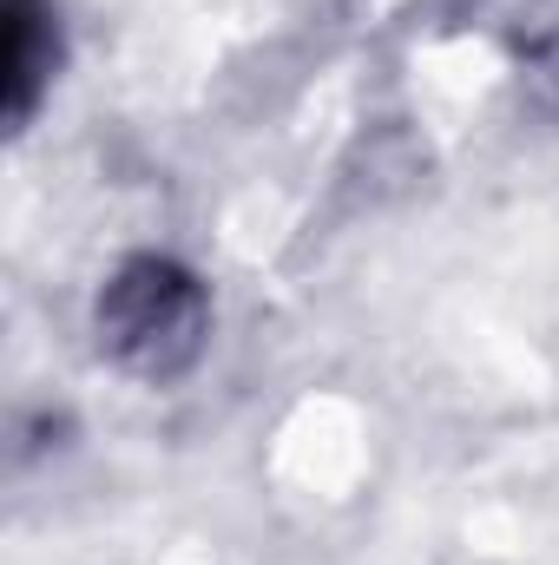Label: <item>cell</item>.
Instances as JSON below:
<instances>
[{
  "mask_svg": "<svg viewBox=\"0 0 559 565\" xmlns=\"http://www.w3.org/2000/svg\"><path fill=\"white\" fill-rule=\"evenodd\" d=\"M53 60H60V40H53V20L40 0H7V119L20 126L40 99V86L53 79Z\"/></svg>",
  "mask_w": 559,
  "mask_h": 565,
  "instance_id": "7a4b0ae2",
  "label": "cell"
},
{
  "mask_svg": "<svg viewBox=\"0 0 559 565\" xmlns=\"http://www.w3.org/2000/svg\"><path fill=\"white\" fill-rule=\"evenodd\" d=\"M204 289L165 257H133L99 289V349L145 382H171L204 349Z\"/></svg>",
  "mask_w": 559,
  "mask_h": 565,
  "instance_id": "6da1fadb",
  "label": "cell"
}]
</instances>
